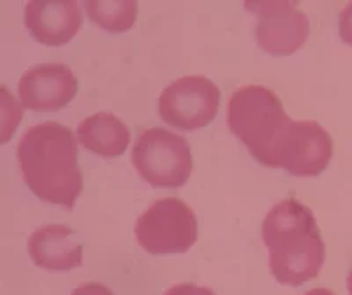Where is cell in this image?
<instances>
[{
    "instance_id": "obj_1",
    "label": "cell",
    "mask_w": 352,
    "mask_h": 295,
    "mask_svg": "<svg viewBox=\"0 0 352 295\" xmlns=\"http://www.w3.org/2000/svg\"><path fill=\"white\" fill-rule=\"evenodd\" d=\"M25 183L41 200L72 209L83 190L78 164V141L58 121H44L28 128L16 148Z\"/></svg>"
},
{
    "instance_id": "obj_2",
    "label": "cell",
    "mask_w": 352,
    "mask_h": 295,
    "mask_svg": "<svg viewBox=\"0 0 352 295\" xmlns=\"http://www.w3.org/2000/svg\"><path fill=\"white\" fill-rule=\"evenodd\" d=\"M263 241L270 253V271L280 285L301 287L317 278L326 246L312 209L296 199L275 204L263 222Z\"/></svg>"
},
{
    "instance_id": "obj_3",
    "label": "cell",
    "mask_w": 352,
    "mask_h": 295,
    "mask_svg": "<svg viewBox=\"0 0 352 295\" xmlns=\"http://www.w3.org/2000/svg\"><path fill=\"white\" fill-rule=\"evenodd\" d=\"M289 121L280 97L268 88L247 84L229 97V128L259 164Z\"/></svg>"
},
{
    "instance_id": "obj_4",
    "label": "cell",
    "mask_w": 352,
    "mask_h": 295,
    "mask_svg": "<svg viewBox=\"0 0 352 295\" xmlns=\"http://www.w3.org/2000/svg\"><path fill=\"white\" fill-rule=\"evenodd\" d=\"M132 165L153 188H180L192 174V153L185 137L152 127L134 143Z\"/></svg>"
},
{
    "instance_id": "obj_5",
    "label": "cell",
    "mask_w": 352,
    "mask_h": 295,
    "mask_svg": "<svg viewBox=\"0 0 352 295\" xmlns=\"http://www.w3.org/2000/svg\"><path fill=\"white\" fill-rule=\"evenodd\" d=\"M333 156V141L317 121L291 120L266 153L263 165L284 169L300 178L319 176Z\"/></svg>"
},
{
    "instance_id": "obj_6",
    "label": "cell",
    "mask_w": 352,
    "mask_h": 295,
    "mask_svg": "<svg viewBox=\"0 0 352 295\" xmlns=\"http://www.w3.org/2000/svg\"><path fill=\"white\" fill-rule=\"evenodd\" d=\"M136 239L150 255H180L197 241V220L190 206L164 197L150 206L136 222Z\"/></svg>"
},
{
    "instance_id": "obj_7",
    "label": "cell",
    "mask_w": 352,
    "mask_h": 295,
    "mask_svg": "<svg viewBox=\"0 0 352 295\" xmlns=\"http://www.w3.org/2000/svg\"><path fill=\"white\" fill-rule=\"evenodd\" d=\"M159 115L180 130H197L219 113L220 90L204 76H184L173 81L159 97Z\"/></svg>"
},
{
    "instance_id": "obj_8",
    "label": "cell",
    "mask_w": 352,
    "mask_h": 295,
    "mask_svg": "<svg viewBox=\"0 0 352 295\" xmlns=\"http://www.w3.org/2000/svg\"><path fill=\"white\" fill-rule=\"evenodd\" d=\"M256 18L257 44L270 55L289 56L308 39V18L298 2H247Z\"/></svg>"
},
{
    "instance_id": "obj_9",
    "label": "cell",
    "mask_w": 352,
    "mask_h": 295,
    "mask_svg": "<svg viewBox=\"0 0 352 295\" xmlns=\"http://www.w3.org/2000/svg\"><path fill=\"white\" fill-rule=\"evenodd\" d=\"M21 104L34 111H56L78 93V80L65 64H39L28 69L18 83Z\"/></svg>"
},
{
    "instance_id": "obj_10",
    "label": "cell",
    "mask_w": 352,
    "mask_h": 295,
    "mask_svg": "<svg viewBox=\"0 0 352 295\" xmlns=\"http://www.w3.org/2000/svg\"><path fill=\"white\" fill-rule=\"evenodd\" d=\"M25 25L37 43L56 48L80 32L83 16L71 0H32L25 5Z\"/></svg>"
},
{
    "instance_id": "obj_11",
    "label": "cell",
    "mask_w": 352,
    "mask_h": 295,
    "mask_svg": "<svg viewBox=\"0 0 352 295\" xmlns=\"http://www.w3.org/2000/svg\"><path fill=\"white\" fill-rule=\"evenodd\" d=\"M28 255L44 271L65 272L83 263V244L69 225H44L28 237Z\"/></svg>"
},
{
    "instance_id": "obj_12",
    "label": "cell",
    "mask_w": 352,
    "mask_h": 295,
    "mask_svg": "<svg viewBox=\"0 0 352 295\" xmlns=\"http://www.w3.org/2000/svg\"><path fill=\"white\" fill-rule=\"evenodd\" d=\"M78 143L104 158L124 155L131 143L127 125L111 113H97L78 125Z\"/></svg>"
},
{
    "instance_id": "obj_13",
    "label": "cell",
    "mask_w": 352,
    "mask_h": 295,
    "mask_svg": "<svg viewBox=\"0 0 352 295\" xmlns=\"http://www.w3.org/2000/svg\"><path fill=\"white\" fill-rule=\"evenodd\" d=\"M85 11L94 23L118 34L127 32L134 27L138 18V2L124 0V2H85Z\"/></svg>"
},
{
    "instance_id": "obj_14",
    "label": "cell",
    "mask_w": 352,
    "mask_h": 295,
    "mask_svg": "<svg viewBox=\"0 0 352 295\" xmlns=\"http://www.w3.org/2000/svg\"><path fill=\"white\" fill-rule=\"evenodd\" d=\"M338 28H340V37L345 44L352 46V2L345 5L338 16Z\"/></svg>"
},
{
    "instance_id": "obj_15",
    "label": "cell",
    "mask_w": 352,
    "mask_h": 295,
    "mask_svg": "<svg viewBox=\"0 0 352 295\" xmlns=\"http://www.w3.org/2000/svg\"><path fill=\"white\" fill-rule=\"evenodd\" d=\"M164 295H215L212 288L197 287L194 283H178L164 292Z\"/></svg>"
},
{
    "instance_id": "obj_16",
    "label": "cell",
    "mask_w": 352,
    "mask_h": 295,
    "mask_svg": "<svg viewBox=\"0 0 352 295\" xmlns=\"http://www.w3.org/2000/svg\"><path fill=\"white\" fill-rule=\"evenodd\" d=\"M71 295H115L108 287L100 283H85L72 290Z\"/></svg>"
},
{
    "instance_id": "obj_17",
    "label": "cell",
    "mask_w": 352,
    "mask_h": 295,
    "mask_svg": "<svg viewBox=\"0 0 352 295\" xmlns=\"http://www.w3.org/2000/svg\"><path fill=\"white\" fill-rule=\"evenodd\" d=\"M305 295H336L335 292L328 290V288H314V290L307 292Z\"/></svg>"
},
{
    "instance_id": "obj_18",
    "label": "cell",
    "mask_w": 352,
    "mask_h": 295,
    "mask_svg": "<svg viewBox=\"0 0 352 295\" xmlns=\"http://www.w3.org/2000/svg\"><path fill=\"white\" fill-rule=\"evenodd\" d=\"M347 288H349V294L352 295V271H351V274H349V278H347Z\"/></svg>"
}]
</instances>
